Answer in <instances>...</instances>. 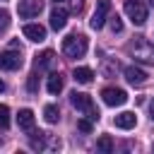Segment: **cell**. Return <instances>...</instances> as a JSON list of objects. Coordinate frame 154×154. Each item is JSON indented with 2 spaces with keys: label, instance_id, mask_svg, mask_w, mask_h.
Listing matches in <instances>:
<instances>
[{
  "label": "cell",
  "instance_id": "cell-28",
  "mask_svg": "<svg viewBox=\"0 0 154 154\" xmlns=\"http://www.w3.org/2000/svg\"><path fill=\"white\" fill-rule=\"evenodd\" d=\"M55 2H63V0H55Z\"/></svg>",
  "mask_w": 154,
  "mask_h": 154
},
{
  "label": "cell",
  "instance_id": "cell-4",
  "mask_svg": "<svg viewBox=\"0 0 154 154\" xmlns=\"http://www.w3.org/2000/svg\"><path fill=\"white\" fill-rule=\"evenodd\" d=\"M125 14L130 17V22L132 24H137V26H142L144 22H147V7L140 2V0H125Z\"/></svg>",
  "mask_w": 154,
  "mask_h": 154
},
{
  "label": "cell",
  "instance_id": "cell-17",
  "mask_svg": "<svg viewBox=\"0 0 154 154\" xmlns=\"http://www.w3.org/2000/svg\"><path fill=\"white\" fill-rule=\"evenodd\" d=\"M43 118H46V123H58V120H60V111H58V106L48 103V106L43 108Z\"/></svg>",
  "mask_w": 154,
  "mask_h": 154
},
{
  "label": "cell",
  "instance_id": "cell-15",
  "mask_svg": "<svg viewBox=\"0 0 154 154\" xmlns=\"http://www.w3.org/2000/svg\"><path fill=\"white\" fill-rule=\"evenodd\" d=\"M72 79H75L77 84H89V82L94 79V72H91L89 67H75V70H72Z\"/></svg>",
  "mask_w": 154,
  "mask_h": 154
},
{
  "label": "cell",
  "instance_id": "cell-16",
  "mask_svg": "<svg viewBox=\"0 0 154 154\" xmlns=\"http://www.w3.org/2000/svg\"><path fill=\"white\" fill-rule=\"evenodd\" d=\"M46 87H48L51 94H60V91H63V77H60L58 72H53V75L48 77V84H46Z\"/></svg>",
  "mask_w": 154,
  "mask_h": 154
},
{
  "label": "cell",
  "instance_id": "cell-7",
  "mask_svg": "<svg viewBox=\"0 0 154 154\" xmlns=\"http://www.w3.org/2000/svg\"><path fill=\"white\" fill-rule=\"evenodd\" d=\"M41 10H43V2H41V0H22V2L17 5V12H19V17H22V19L38 17V14H41Z\"/></svg>",
  "mask_w": 154,
  "mask_h": 154
},
{
  "label": "cell",
  "instance_id": "cell-24",
  "mask_svg": "<svg viewBox=\"0 0 154 154\" xmlns=\"http://www.w3.org/2000/svg\"><path fill=\"white\" fill-rule=\"evenodd\" d=\"M77 128L82 132H91V120H77Z\"/></svg>",
  "mask_w": 154,
  "mask_h": 154
},
{
  "label": "cell",
  "instance_id": "cell-26",
  "mask_svg": "<svg viewBox=\"0 0 154 154\" xmlns=\"http://www.w3.org/2000/svg\"><path fill=\"white\" fill-rule=\"evenodd\" d=\"M0 91H5V82L2 79H0Z\"/></svg>",
  "mask_w": 154,
  "mask_h": 154
},
{
  "label": "cell",
  "instance_id": "cell-5",
  "mask_svg": "<svg viewBox=\"0 0 154 154\" xmlns=\"http://www.w3.org/2000/svg\"><path fill=\"white\" fill-rule=\"evenodd\" d=\"M108 12H111V0H96V10L89 19V26L91 29H101L108 19Z\"/></svg>",
  "mask_w": 154,
  "mask_h": 154
},
{
  "label": "cell",
  "instance_id": "cell-29",
  "mask_svg": "<svg viewBox=\"0 0 154 154\" xmlns=\"http://www.w3.org/2000/svg\"><path fill=\"white\" fill-rule=\"evenodd\" d=\"M152 149H154V144H152Z\"/></svg>",
  "mask_w": 154,
  "mask_h": 154
},
{
  "label": "cell",
  "instance_id": "cell-14",
  "mask_svg": "<svg viewBox=\"0 0 154 154\" xmlns=\"http://www.w3.org/2000/svg\"><path fill=\"white\" fill-rule=\"evenodd\" d=\"M53 63H55L53 51H43V53L36 55V70H48V67H53Z\"/></svg>",
  "mask_w": 154,
  "mask_h": 154
},
{
  "label": "cell",
  "instance_id": "cell-21",
  "mask_svg": "<svg viewBox=\"0 0 154 154\" xmlns=\"http://www.w3.org/2000/svg\"><path fill=\"white\" fill-rule=\"evenodd\" d=\"M26 89H29L31 94H36V91H38V75H36V72H31V75H29V82H26Z\"/></svg>",
  "mask_w": 154,
  "mask_h": 154
},
{
  "label": "cell",
  "instance_id": "cell-23",
  "mask_svg": "<svg viewBox=\"0 0 154 154\" xmlns=\"http://www.w3.org/2000/svg\"><path fill=\"white\" fill-rule=\"evenodd\" d=\"M111 31L113 34H120L123 31V22H120V17L116 14V17H111Z\"/></svg>",
  "mask_w": 154,
  "mask_h": 154
},
{
  "label": "cell",
  "instance_id": "cell-18",
  "mask_svg": "<svg viewBox=\"0 0 154 154\" xmlns=\"http://www.w3.org/2000/svg\"><path fill=\"white\" fill-rule=\"evenodd\" d=\"M96 149L103 152V154H111V152H113V140H111L108 135H101V137L96 140Z\"/></svg>",
  "mask_w": 154,
  "mask_h": 154
},
{
  "label": "cell",
  "instance_id": "cell-19",
  "mask_svg": "<svg viewBox=\"0 0 154 154\" xmlns=\"http://www.w3.org/2000/svg\"><path fill=\"white\" fill-rule=\"evenodd\" d=\"M29 144H31V149H38V152L46 149V132H34Z\"/></svg>",
  "mask_w": 154,
  "mask_h": 154
},
{
  "label": "cell",
  "instance_id": "cell-25",
  "mask_svg": "<svg viewBox=\"0 0 154 154\" xmlns=\"http://www.w3.org/2000/svg\"><path fill=\"white\" fill-rule=\"evenodd\" d=\"M149 113H152V120H154V99H152V103H149Z\"/></svg>",
  "mask_w": 154,
  "mask_h": 154
},
{
  "label": "cell",
  "instance_id": "cell-13",
  "mask_svg": "<svg viewBox=\"0 0 154 154\" xmlns=\"http://www.w3.org/2000/svg\"><path fill=\"white\" fill-rule=\"evenodd\" d=\"M17 125H19V130L31 132L34 130V111L31 108H22L19 116H17Z\"/></svg>",
  "mask_w": 154,
  "mask_h": 154
},
{
  "label": "cell",
  "instance_id": "cell-27",
  "mask_svg": "<svg viewBox=\"0 0 154 154\" xmlns=\"http://www.w3.org/2000/svg\"><path fill=\"white\" fill-rule=\"evenodd\" d=\"M149 5H152V7H154V0H149Z\"/></svg>",
  "mask_w": 154,
  "mask_h": 154
},
{
  "label": "cell",
  "instance_id": "cell-10",
  "mask_svg": "<svg viewBox=\"0 0 154 154\" xmlns=\"http://www.w3.org/2000/svg\"><path fill=\"white\" fill-rule=\"evenodd\" d=\"M22 34H24L29 41H34V43H41V41L46 38V29H43L41 24H24Z\"/></svg>",
  "mask_w": 154,
  "mask_h": 154
},
{
  "label": "cell",
  "instance_id": "cell-1",
  "mask_svg": "<svg viewBox=\"0 0 154 154\" xmlns=\"http://www.w3.org/2000/svg\"><path fill=\"white\" fill-rule=\"evenodd\" d=\"M128 53H130V58H135V63L154 65V43L144 36H135L128 43Z\"/></svg>",
  "mask_w": 154,
  "mask_h": 154
},
{
  "label": "cell",
  "instance_id": "cell-3",
  "mask_svg": "<svg viewBox=\"0 0 154 154\" xmlns=\"http://www.w3.org/2000/svg\"><path fill=\"white\" fill-rule=\"evenodd\" d=\"M70 103H72L77 111H82L89 120H99V108L94 106V101H91V96H89V94L72 91V94H70Z\"/></svg>",
  "mask_w": 154,
  "mask_h": 154
},
{
  "label": "cell",
  "instance_id": "cell-22",
  "mask_svg": "<svg viewBox=\"0 0 154 154\" xmlns=\"http://www.w3.org/2000/svg\"><path fill=\"white\" fill-rule=\"evenodd\" d=\"M7 26H10V12L0 10V34H5V31H7Z\"/></svg>",
  "mask_w": 154,
  "mask_h": 154
},
{
  "label": "cell",
  "instance_id": "cell-11",
  "mask_svg": "<svg viewBox=\"0 0 154 154\" xmlns=\"http://www.w3.org/2000/svg\"><path fill=\"white\" fill-rule=\"evenodd\" d=\"M113 123H116V128H120V130H130V128L137 125V116H135L132 111H123V113H118V116L113 118Z\"/></svg>",
  "mask_w": 154,
  "mask_h": 154
},
{
  "label": "cell",
  "instance_id": "cell-2",
  "mask_svg": "<svg viewBox=\"0 0 154 154\" xmlns=\"http://www.w3.org/2000/svg\"><path fill=\"white\" fill-rule=\"evenodd\" d=\"M89 43H87V36L84 34H70L67 38H63V53L67 58H82L87 53Z\"/></svg>",
  "mask_w": 154,
  "mask_h": 154
},
{
  "label": "cell",
  "instance_id": "cell-20",
  "mask_svg": "<svg viewBox=\"0 0 154 154\" xmlns=\"http://www.w3.org/2000/svg\"><path fill=\"white\" fill-rule=\"evenodd\" d=\"M7 128H10V108L0 103V130H7Z\"/></svg>",
  "mask_w": 154,
  "mask_h": 154
},
{
  "label": "cell",
  "instance_id": "cell-12",
  "mask_svg": "<svg viewBox=\"0 0 154 154\" xmlns=\"http://www.w3.org/2000/svg\"><path fill=\"white\" fill-rule=\"evenodd\" d=\"M65 24H67V10H63V7L51 10V29L60 31V29H65Z\"/></svg>",
  "mask_w": 154,
  "mask_h": 154
},
{
  "label": "cell",
  "instance_id": "cell-8",
  "mask_svg": "<svg viewBox=\"0 0 154 154\" xmlns=\"http://www.w3.org/2000/svg\"><path fill=\"white\" fill-rule=\"evenodd\" d=\"M101 96H103V103H106V106H123V103L128 101L125 89H118V87H106V89L101 91Z\"/></svg>",
  "mask_w": 154,
  "mask_h": 154
},
{
  "label": "cell",
  "instance_id": "cell-9",
  "mask_svg": "<svg viewBox=\"0 0 154 154\" xmlns=\"http://www.w3.org/2000/svg\"><path fill=\"white\" fill-rule=\"evenodd\" d=\"M123 72H125V79H128L130 84H135V87H142V84L147 82V72H144L142 67H137V65H130V67H125Z\"/></svg>",
  "mask_w": 154,
  "mask_h": 154
},
{
  "label": "cell",
  "instance_id": "cell-6",
  "mask_svg": "<svg viewBox=\"0 0 154 154\" xmlns=\"http://www.w3.org/2000/svg\"><path fill=\"white\" fill-rule=\"evenodd\" d=\"M22 67V51H14V48H10V51H2L0 53V70H19Z\"/></svg>",
  "mask_w": 154,
  "mask_h": 154
}]
</instances>
